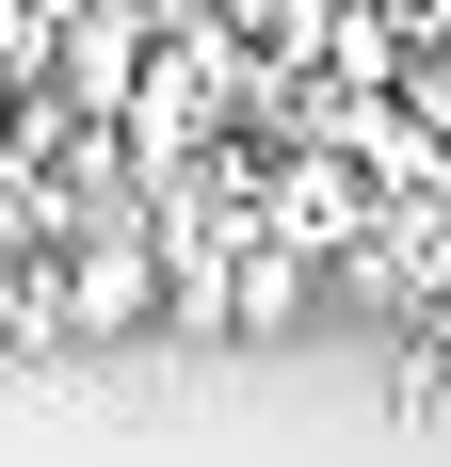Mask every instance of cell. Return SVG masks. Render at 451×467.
<instances>
[{"instance_id": "cell-1", "label": "cell", "mask_w": 451, "mask_h": 467, "mask_svg": "<svg viewBox=\"0 0 451 467\" xmlns=\"http://www.w3.org/2000/svg\"><path fill=\"white\" fill-rule=\"evenodd\" d=\"M178 323V210H130V226H81L65 275H48V355H113V338Z\"/></svg>"}]
</instances>
